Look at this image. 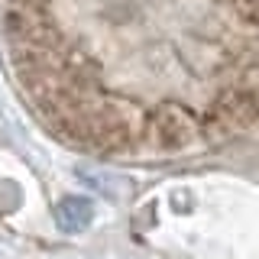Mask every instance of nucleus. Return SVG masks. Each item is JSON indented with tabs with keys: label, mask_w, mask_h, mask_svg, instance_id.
<instances>
[{
	"label": "nucleus",
	"mask_w": 259,
	"mask_h": 259,
	"mask_svg": "<svg viewBox=\"0 0 259 259\" xmlns=\"http://www.w3.org/2000/svg\"><path fill=\"white\" fill-rule=\"evenodd\" d=\"M133 32L113 143L188 149L259 130V0H97Z\"/></svg>",
	"instance_id": "obj_1"
}]
</instances>
